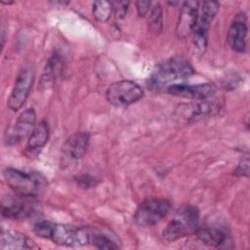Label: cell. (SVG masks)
Instances as JSON below:
<instances>
[{
  "label": "cell",
  "mask_w": 250,
  "mask_h": 250,
  "mask_svg": "<svg viewBox=\"0 0 250 250\" xmlns=\"http://www.w3.org/2000/svg\"><path fill=\"white\" fill-rule=\"evenodd\" d=\"M90 242L99 249H118L119 246L109 237L101 233V232H93L91 229Z\"/></svg>",
  "instance_id": "obj_21"
},
{
  "label": "cell",
  "mask_w": 250,
  "mask_h": 250,
  "mask_svg": "<svg viewBox=\"0 0 250 250\" xmlns=\"http://www.w3.org/2000/svg\"><path fill=\"white\" fill-rule=\"evenodd\" d=\"M34 80V71L30 66H23L16 78L13 90L8 99V107L14 111L25 103Z\"/></svg>",
  "instance_id": "obj_7"
},
{
  "label": "cell",
  "mask_w": 250,
  "mask_h": 250,
  "mask_svg": "<svg viewBox=\"0 0 250 250\" xmlns=\"http://www.w3.org/2000/svg\"><path fill=\"white\" fill-rule=\"evenodd\" d=\"M194 233L202 243L208 246L216 248H227L228 244L230 243L229 233L220 227L199 226Z\"/></svg>",
  "instance_id": "obj_15"
},
{
  "label": "cell",
  "mask_w": 250,
  "mask_h": 250,
  "mask_svg": "<svg viewBox=\"0 0 250 250\" xmlns=\"http://www.w3.org/2000/svg\"><path fill=\"white\" fill-rule=\"evenodd\" d=\"M247 31L248 27L246 15L240 12L234 17L228 31V43L233 51L237 53L245 52L247 43Z\"/></svg>",
  "instance_id": "obj_14"
},
{
  "label": "cell",
  "mask_w": 250,
  "mask_h": 250,
  "mask_svg": "<svg viewBox=\"0 0 250 250\" xmlns=\"http://www.w3.org/2000/svg\"><path fill=\"white\" fill-rule=\"evenodd\" d=\"M112 5L108 1H95L92 5V13L95 20L99 22H106L111 15Z\"/></svg>",
  "instance_id": "obj_19"
},
{
  "label": "cell",
  "mask_w": 250,
  "mask_h": 250,
  "mask_svg": "<svg viewBox=\"0 0 250 250\" xmlns=\"http://www.w3.org/2000/svg\"><path fill=\"white\" fill-rule=\"evenodd\" d=\"M30 197L15 193L3 196L1 202L2 217L12 220H20L28 217L33 211V204Z\"/></svg>",
  "instance_id": "obj_9"
},
{
  "label": "cell",
  "mask_w": 250,
  "mask_h": 250,
  "mask_svg": "<svg viewBox=\"0 0 250 250\" xmlns=\"http://www.w3.org/2000/svg\"><path fill=\"white\" fill-rule=\"evenodd\" d=\"M198 227V209L191 204H186L177 211L174 218L167 224L162 231V236L167 241H175L194 233Z\"/></svg>",
  "instance_id": "obj_3"
},
{
  "label": "cell",
  "mask_w": 250,
  "mask_h": 250,
  "mask_svg": "<svg viewBox=\"0 0 250 250\" xmlns=\"http://www.w3.org/2000/svg\"><path fill=\"white\" fill-rule=\"evenodd\" d=\"M233 175L235 177H248L249 176V158L242 159L239 164L234 168Z\"/></svg>",
  "instance_id": "obj_24"
},
{
  "label": "cell",
  "mask_w": 250,
  "mask_h": 250,
  "mask_svg": "<svg viewBox=\"0 0 250 250\" xmlns=\"http://www.w3.org/2000/svg\"><path fill=\"white\" fill-rule=\"evenodd\" d=\"M144 97V90L136 82L120 80L109 85L105 92L106 101L116 107L133 104Z\"/></svg>",
  "instance_id": "obj_6"
},
{
  "label": "cell",
  "mask_w": 250,
  "mask_h": 250,
  "mask_svg": "<svg viewBox=\"0 0 250 250\" xmlns=\"http://www.w3.org/2000/svg\"><path fill=\"white\" fill-rule=\"evenodd\" d=\"M194 73L189 62L183 57H173L158 64L149 78V84L160 88L177 80H184Z\"/></svg>",
  "instance_id": "obj_4"
},
{
  "label": "cell",
  "mask_w": 250,
  "mask_h": 250,
  "mask_svg": "<svg viewBox=\"0 0 250 250\" xmlns=\"http://www.w3.org/2000/svg\"><path fill=\"white\" fill-rule=\"evenodd\" d=\"M62 69V59L58 55H53L50 58L48 63L46 65L45 73H44V77H45L44 79H46L47 81L56 79L61 74Z\"/></svg>",
  "instance_id": "obj_20"
},
{
  "label": "cell",
  "mask_w": 250,
  "mask_h": 250,
  "mask_svg": "<svg viewBox=\"0 0 250 250\" xmlns=\"http://www.w3.org/2000/svg\"><path fill=\"white\" fill-rule=\"evenodd\" d=\"M77 185L82 188H91L96 187L99 183V180L96 177H93L89 174H81L74 178Z\"/></svg>",
  "instance_id": "obj_22"
},
{
  "label": "cell",
  "mask_w": 250,
  "mask_h": 250,
  "mask_svg": "<svg viewBox=\"0 0 250 250\" xmlns=\"http://www.w3.org/2000/svg\"><path fill=\"white\" fill-rule=\"evenodd\" d=\"M167 92L176 97L203 101L211 98L215 94L216 88L211 83H202L196 85L172 84L167 87Z\"/></svg>",
  "instance_id": "obj_12"
},
{
  "label": "cell",
  "mask_w": 250,
  "mask_h": 250,
  "mask_svg": "<svg viewBox=\"0 0 250 250\" xmlns=\"http://www.w3.org/2000/svg\"><path fill=\"white\" fill-rule=\"evenodd\" d=\"M0 247L2 250L34 249L37 248V245L24 233L14 229H6L2 231Z\"/></svg>",
  "instance_id": "obj_16"
},
{
  "label": "cell",
  "mask_w": 250,
  "mask_h": 250,
  "mask_svg": "<svg viewBox=\"0 0 250 250\" xmlns=\"http://www.w3.org/2000/svg\"><path fill=\"white\" fill-rule=\"evenodd\" d=\"M49 139V127L45 120L40 121L35 125L33 131L28 137L27 149L35 150L43 147Z\"/></svg>",
  "instance_id": "obj_17"
},
{
  "label": "cell",
  "mask_w": 250,
  "mask_h": 250,
  "mask_svg": "<svg viewBox=\"0 0 250 250\" xmlns=\"http://www.w3.org/2000/svg\"><path fill=\"white\" fill-rule=\"evenodd\" d=\"M220 110V105L215 102L203 100L200 103L184 104L178 105L175 115L185 121H197L208 115H212Z\"/></svg>",
  "instance_id": "obj_11"
},
{
  "label": "cell",
  "mask_w": 250,
  "mask_h": 250,
  "mask_svg": "<svg viewBox=\"0 0 250 250\" xmlns=\"http://www.w3.org/2000/svg\"><path fill=\"white\" fill-rule=\"evenodd\" d=\"M90 135L87 132H77L71 135L62 146V162L69 164L81 159L87 151Z\"/></svg>",
  "instance_id": "obj_13"
},
{
  "label": "cell",
  "mask_w": 250,
  "mask_h": 250,
  "mask_svg": "<svg viewBox=\"0 0 250 250\" xmlns=\"http://www.w3.org/2000/svg\"><path fill=\"white\" fill-rule=\"evenodd\" d=\"M148 30L153 34L161 33L163 29V9L160 3H156L150 10L147 20Z\"/></svg>",
  "instance_id": "obj_18"
},
{
  "label": "cell",
  "mask_w": 250,
  "mask_h": 250,
  "mask_svg": "<svg viewBox=\"0 0 250 250\" xmlns=\"http://www.w3.org/2000/svg\"><path fill=\"white\" fill-rule=\"evenodd\" d=\"M199 3L196 1H186L183 3L176 25V35L179 39H185L191 35L198 18Z\"/></svg>",
  "instance_id": "obj_10"
},
{
  "label": "cell",
  "mask_w": 250,
  "mask_h": 250,
  "mask_svg": "<svg viewBox=\"0 0 250 250\" xmlns=\"http://www.w3.org/2000/svg\"><path fill=\"white\" fill-rule=\"evenodd\" d=\"M150 6H151V2L150 1H144V0L137 1L136 2V8H137L138 15L140 17L146 16V14L148 13V11L150 9Z\"/></svg>",
  "instance_id": "obj_25"
},
{
  "label": "cell",
  "mask_w": 250,
  "mask_h": 250,
  "mask_svg": "<svg viewBox=\"0 0 250 250\" xmlns=\"http://www.w3.org/2000/svg\"><path fill=\"white\" fill-rule=\"evenodd\" d=\"M3 176L12 190L21 196L36 198L47 188L45 177L38 172H24L9 167L4 169Z\"/></svg>",
  "instance_id": "obj_2"
},
{
  "label": "cell",
  "mask_w": 250,
  "mask_h": 250,
  "mask_svg": "<svg viewBox=\"0 0 250 250\" xmlns=\"http://www.w3.org/2000/svg\"><path fill=\"white\" fill-rule=\"evenodd\" d=\"M34 232L43 238L63 246H81L90 242L91 229L76 228L65 224L40 221L34 225Z\"/></svg>",
  "instance_id": "obj_1"
},
{
  "label": "cell",
  "mask_w": 250,
  "mask_h": 250,
  "mask_svg": "<svg viewBox=\"0 0 250 250\" xmlns=\"http://www.w3.org/2000/svg\"><path fill=\"white\" fill-rule=\"evenodd\" d=\"M36 113L33 107L25 109L20 114L16 123L5 133L4 142L6 145H16L22 139L29 137L35 127Z\"/></svg>",
  "instance_id": "obj_8"
},
{
  "label": "cell",
  "mask_w": 250,
  "mask_h": 250,
  "mask_svg": "<svg viewBox=\"0 0 250 250\" xmlns=\"http://www.w3.org/2000/svg\"><path fill=\"white\" fill-rule=\"evenodd\" d=\"M171 203L164 198H147L137 208L134 220L140 227H152L162 221L170 212Z\"/></svg>",
  "instance_id": "obj_5"
},
{
  "label": "cell",
  "mask_w": 250,
  "mask_h": 250,
  "mask_svg": "<svg viewBox=\"0 0 250 250\" xmlns=\"http://www.w3.org/2000/svg\"><path fill=\"white\" fill-rule=\"evenodd\" d=\"M112 10L114 11V14L116 15V18L123 19L127 13L129 2L128 1H115L111 2Z\"/></svg>",
  "instance_id": "obj_23"
}]
</instances>
